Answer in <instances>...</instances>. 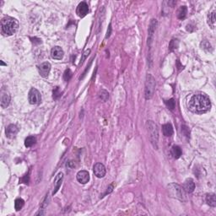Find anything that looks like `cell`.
<instances>
[{
    "label": "cell",
    "instance_id": "obj_1",
    "mask_svg": "<svg viewBox=\"0 0 216 216\" xmlns=\"http://www.w3.org/2000/svg\"><path fill=\"white\" fill-rule=\"evenodd\" d=\"M188 106L192 112L198 114L205 113L210 109L209 98L204 94L193 95L188 101Z\"/></svg>",
    "mask_w": 216,
    "mask_h": 216
},
{
    "label": "cell",
    "instance_id": "obj_2",
    "mask_svg": "<svg viewBox=\"0 0 216 216\" xmlns=\"http://www.w3.org/2000/svg\"><path fill=\"white\" fill-rule=\"evenodd\" d=\"M19 28V22L12 17H4L1 21L2 32L6 36L14 35Z\"/></svg>",
    "mask_w": 216,
    "mask_h": 216
},
{
    "label": "cell",
    "instance_id": "obj_3",
    "mask_svg": "<svg viewBox=\"0 0 216 216\" xmlns=\"http://www.w3.org/2000/svg\"><path fill=\"white\" fill-rule=\"evenodd\" d=\"M167 188H168V192H169L171 197L180 200L182 202H186L188 199L185 190L180 185L176 184V183H171L167 186Z\"/></svg>",
    "mask_w": 216,
    "mask_h": 216
},
{
    "label": "cell",
    "instance_id": "obj_4",
    "mask_svg": "<svg viewBox=\"0 0 216 216\" xmlns=\"http://www.w3.org/2000/svg\"><path fill=\"white\" fill-rule=\"evenodd\" d=\"M147 129L149 133V138H150V143L155 148V150H158V142H159V132L157 126L153 121H148L147 122Z\"/></svg>",
    "mask_w": 216,
    "mask_h": 216
},
{
    "label": "cell",
    "instance_id": "obj_5",
    "mask_svg": "<svg viewBox=\"0 0 216 216\" xmlns=\"http://www.w3.org/2000/svg\"><path fill=\"white\" fill-rule=\"evenodd\" d=\"M155 80L152 75L148 74L145 80V89H144V96L146 100H150L153 97L155 91Z\"/></svg>",
    "mask_w": 216,
    "mask_h": 216
},
{
    "label": "cell",
    "instance_id": "obj_6",
    "mask_svg": "<svg viewBox=\"0 0 216 216\" xmlns=\"http://www.w3.org/2000/svg\"><path fill=\"white\" fill-rule=\"evenodd\" d=\"M28 99H29V102L31 103V105H38L42 100V96L37 90L32 88L29 92Z\"/></svg>",
    "mask_w": 216,
    "mask_h": 216
},
{
    "label": "cell",
    "instance_id": "obj_7",
    "mask_svg": "<svg viewBox=\"0 0 216 216\" xmlns=\"http://www.w3.org/2000/svg\"><path fill=\"white\" fill-rule=\"evenodd\" d=\"M156 26H157V21L156 19H151L150 24V27H149V32H148V47L151 48L152 43L154 42V36H155V30H156Z\"/></svg>",
    "mask_w": 216,
    "mask_h": 216
},
{
    "label": "cell",
    "instance_id": "obj_8",
    "mask_svg": "<svg viewBox=\"0 0 216 216\" xmlns=\"http://www.w3.org/2000/svg\"><path fill=\"white\" fill-rule=\"evenodd\" d=\"M76 13H77L78 16L80 18H83L89 13V6L85 2H81L79 3V5L76 9Z\"/></svg>",
    "mask_w": 216,
    "mask_h": 216
},
{
    "label": "cell",
    "instance_id": "obj_9",
    "mask_svg": "<svg viewBox=\"0 0 216 216\" xmlns=\"http://www.w3.org/2000/svg\"><path fill=\"white\" fill-rule=\"evenodd\" d=\"M9 102H10V95L7 90L2 89L1 90V106L3 108H6L9 105Z\"/></svg>",
    "mask_w": 216,
    "mask_h": 216
},
{
    "label": "cell",
    "instance_id": "obj_10",
    "mask_svg": "<svg viewBox=\"0 0 216 216\" xmlns=\"http://www.w3.org/2000/svg\"><path fill=\"white\" fill-rule=\"evenodd\" d=\"M51 70V64L48 62H45L38 67L39 74L43 78H46L48 76Z\"/></svg>",
    "mask_w": 216,
    "mask_h": 216
},
{
    "label": "cell",
    "instance_id": "obj_11",
    "mask_svg": "<svg viewBox=\"0 0 216 216\" xmlns=\"http://www.w3.org/2000/svg\"><path fill=\"white\" fill-rule=\"evenodd\" d=\"M94 174L97 177L101 178L104 177L105 175V168L101 163H96L93 167Z\"/></svg>",
    "mask_w": 216,
    "mask_h": 216
},
{
    "label": "cell",
    "instance_id": "obj_12",
    "mask_svg": "<svg viewBox=\"0 0 216 216\" xmlns=\"http://www.w3.org/2000/svg\"><path fill=\"white\" fill-rule=\"evenodd\" d=\"M78 182L81 184H85L89 182L90 180V174L87 171H80L76 175Z\"/></svg>",
    "mask_w": 216,
    "mask_h": 216
},
{
    "label": "cell",
    "instance_id": "obj_13",
    "mask_svg": "<svg viewBox=\"0 0 216 216\" xmlns=\"http://www.w3.org/2000/svg\"><path fill=\"white\" fill-rule=\"evenodd\" d=\"M64 50L62 49L60 47H54L51 51V56L53 59H56V60H61L62 58H64Z\"/></svg>",
    "mask_w": 216,
    "mask_h": 216
},
{
    "label": "cell",
    "instance_id": "obj_14",
    "mask_svg": "<svg viewBox=\"0 0 216 216\" xmlns=\"http://www.w3.org/2000/svg\"><path fill=\"white\" fill-rule=\"evenodd\" d=\"M18 132H19V128L17 127L16 125L10 124L6 127V136L8 138H9V139L14 138L16 136L17 133H18Z\"/></svg>",
    "mask_w": 216,
    "mask_h": 216
},
{
    "label": "cell",
    "instance_id": "obj_15",
    "mask_svg": "<svg viewBox=\"0 0 216 216\" xmlns=\"http://www.w3.org/2000/svg\"><path fill=\"white\" fill-rule=\"evenodd\" d=\"M183 189L185 190L186 193H191L195 189V183L192 178H188L183 183Z\"/></svg>",
    "mask_w": 216,
    "mask_h": 216
},
{
    "label": "cell",
    "instance_id": "obj_16",
    "mask_svg": "<svg viewBox=\"0 0 216 216\" xmlns=\"http://www.w3.org/2000/svg\"><path fill=\"white\" fill-rule=\"evenodd\" d=\"M63 178H64V174L62 172H59L57 176H56L55 180H54V189H53V195L57 193L58 189L60 188L62 185V182H63Z\"/></svg>",
    "mask_w": 216,
    "mask_h": 216
},
{
    "label": "cell",
    "instance_id": "obj_17",
    "mask_svg": "<svg viewBox=\"0 0 216 216\" xmlns=\"http://www.w3.org/2000/svg\"><path fill=\"white\" fill-rule=\"evenodd\" d=\"M162 131L166 137H171L173 134V127L171 123H166L162 126Z\"/></svg>",
    "mask_w": 216,
    "mask_h": 216
},
{
    "label": "cell",
    "instance_id": "obj_18",
    "mask_svg": "<svg viewBox=\"0 0 216 216\" xmlns=\"http://www.w3.org/2000/svg\"><path fill=\"white\" fill-rule=\"evenodd\" d=\"M205 200H206V203L211 207H215L216 206V198L214 193L207 194L206 198H205Z\"/></svg>",
    "mask_w": 216,
    "mask_h": 216
},
{
    "label": "cell",
    "instance_id": "obj_19",
    "mask_svg": "<svg viewBox=\"0 0 216 216\" xmlns=\"http://www.w3.org/2000/svg\"><path fill=\"white\" fill-rule=\"evenodd\" d=\"M48 201H49V196L47 195V197H46V198L44 199L43 203H42V206H41V208H40V210H39L38 213H36V215H43V214L46 213V208H47Z\"/></svg>",
    "mask_w": 216,
    "mask_h": 216
},
{
    "label": "cell",
    "instance_id": "obj_20",
    "mask_svg": "<svg viewBox=\"0 0 216 216\" xmlns=\"http://www.w3.org/2000/svg\"><path fill=\"white\" fill-rule=\"evenodd\" d=\"M171 153H172V156L175 159H178L180 158L183 152H182V150H181L180 147L177 146V145H174V146H172V150H171Z\"/></svg>",
    "mask_w": 216,
    "mask_h": 216
},
{
    "label": "cell",
    "instance_id": "obj_21",
    "mask_svg": "<svg viewBox=\"0 0 216 216\" xmlns=\"http://www.w3.org/2000/svg\"><path fill=\"white\" fill-rule=\"evenodd\" d=\"M215 22H216L215 11H213V12H211L210 14H208V25L212 28V29H213L214 26H215Z\"/></svg>",
    "mask_w": 216,
    "mask_h": 216
},
{
    "label": "cell",
    "instance_id": "obj_22",
    "mask_svg": "<svg viewBox=\"0 0 216 216\" xmlns=\"http://www.w3.org/2000/svg\"><path fill=\"white\" fill-rule=\"evenodd\" d=\"M187 12H188V8L186 6H181L177 12V17L179 19H183L187 15Z\"/></svg>",
    "mask_w": 216,
    "mask_h": 216
},
{
    "label": "cell",
    "instance_id": "obj_23",
    "mask_svg": "<svg viewBox=\"0 0 216 216\" xmlns=\"http://www.w3.org/2000/svg\"><path fill=\"white\" fill-rule=\"evenodd\" d=\"M36 139L34 137V136H29V137H27V138L25 139V147L29 148V147L33 146L34 144H36Z\"/></svg>",
    "mask_w": 216,
    "mask_h": 216
},
{
    "label": "cell",
    "instance_id": "obj_24",
    "mask_svg": "<svg viewBox=\"0 0 216 216\" xmlns=\"http://www.w3.org/2000/svg\"><path fill=\"white\" fill-rule=\"evenodd\" d=\"M25 204V201L22 198H17L14 201V208L16 211H19L23 208V206Z\"/></svg>",
    "mask_w": 216,
    "mask_h": 216
},
{
    "label": "cell",
    "instance_id": "obj_25",
    "mask_svg": "<svg viewBox=\"0 0 216 216\" xmlns=\"http://www.w3.org/2000/svg\"><path fill=\"white\" fill-rule=\"evenodd\" d=\"M201 47L203 49L207 52H209V51H212V47H211L210 43L208 42V41H203V42H201Z\"/></svg>",
    "mask_w": 216,
    "mask_h": 216
},
{
    "label": "cell",
    "instance_id": "obj_26",
    "mask_svg": "<svg viewBox=\"0 0 216 216\" xmlns=\"http://www.w3.org/2000/svg\"><path fill=\"white\" fill-rule=\"evenodd\" d=\"M165 103H166V106L168 107V109H170L171 111H173V110H174L175 106H176V102H175V100H173V99H171V100H166Z\"/></svg>",
    "mask_w": 216,
    "mask_h": 216
},
{
    "label": "cell",
    "instance_id": "obj_27",
    "mask_svg": "<svg viewBox=\"0 0 216 216\" xmlns=\"http://www.w3.org/2000/svg\"><path fill=\"white\" fill-rule=\"evenodd\" d=\"M72 75H73V73H72V71L69 69H66L65 70V72H64V80L65 81H69L70 80V79L72 78Z\"/></svg>",
    "mask_w": 216,
    "mask_h": 216
},
{
    "label": "cell",
    "instance_id": "obj_28",
    "mask_svg": "<svg viewBox=\"0 0 216 216\" xmlns=\"http://www.w3.org/2000/svg\"><path fill=\"white\" fill-rule=\"evenodd\" d=\"M177 47H178V41L177 40H175V39L172 40V42H171V43H170V46H169L170 50L174 51V50H176Z\"/></svg>",
    "mask_w": 216,
    "mask_h": 216
},
{
    "label": "cell",
    "instance_id": "obj_29",
    "mask_svg": "<svg viewBox=\"0 0 216 216\" xmlns=\"http://www.w3.org/2000/svg\"><path fill=\"white\" fill-rule=\"evenodd\" d=\"M108 97H109V94H108L107 91H105V90H100V98L103 100V101H106L108 99Z\"/></svg>",
    "mask_w": 216,
    "mask_h": 216
},
{
    "label": "cell",
    "instance_id": "obj_30",
    "mask_svg": "<svg viewBox=\"0 0 216 216\" xmlns=\"http://www.w3.org/2000/svg\"><path fill=\"white\" fill-rule=\"evenodd\" d=\"M61 96V92L59 90V87H56L55 90H53V98L57 100Z\"/></svg>",
    "mask_w": 216,
    "mask_h": 216
},
{
    "label": "cell",
    "instance_id": "obj_31",
    "mask_svg": "<svg viewBox=\"0 0 216 216\" xmlns=\"http://www.w3.org/2000/svg\"><path fill=\"white\" fill-rule=\"evenodd\" d=\"M90 53V49H88V50H86L85 52L84 53L83 56H82V58H81V62H80L81 64H83L84 61H85V59H86V58H87V57L89 56Z\"/></svg>",
    "mask_w": 216,
    "mask_h": 216
},
{
    "label": "cell",
    "instance_id": "obj_32",
    "mask_svg": "<svg viewBox=\"0 0 216 216\" xmlns=\"http://www.w3.org/2000/svg\"><path fill=\"white\" fill-rule=\"evenodd\" d=\"M111 24H110V25H109V27H108L107 32H106V36H105V39L108 38L109 36H111Z\"/></svg>",
    "mask_w": 216,
    "mask_h": 216
},
{
    "label": "cell",
    "instance_id": "obj_33",
    "mask_svg": "<svg viewBox=\"0 0 216 216\" xmlns=\"http://www.w3.org/2000/svg\"><path fill=\"white\" fill-rule=\"evenodd\" d=\"M112 188H113V186L112 185H111L109 188H107V191H106V193H105V194H107V193H110L111 192H112Z\"/></svg>",
    "mask_w": 216,
    "mask_h": 216
}]
</instances>
